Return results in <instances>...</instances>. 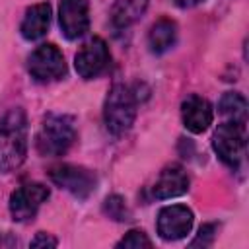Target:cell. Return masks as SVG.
<instances>
[{"mask_svg": "<svg viewBox=\"0 0 249 249\" xmlns=\"http://www.w3.org/2000/svg\"><path fill=\"white\" fill-rule=\"evenodd\" d=\"M109 58L111 56H109L107 43L101 37H91L76 53L74 66L84 80H91V78H97L109 66Z\"/></svg>", "mask_w": 249, "mask_h": 249, "instance_id": "obj_7", "label": "cell"}, {"mask_svg": "<svg viewBox=\"0 0 249 249\" xmlns=\"http://www.w3.org/2000/svg\"><path fill=\"white\" fill-rule=\"evenodd\" d=\"M218 111L233 123H245L247 117V101L241 93L237 91H228L222 95L220 103H218Z\"/></svg>", "mask_w": 249, "mask_h": 249, "instance_id": "obj_16", "label": "cell"}, {"mask_svg": "<svg viewBox=\"0 0 249 249\" xmlns=\"http://www.w3.org/2000/svg\"><path fill=\"white\" fill-rule=\"evenodd\" d=\"M175 6H179V8H193V6H196V4H200L202 0H171Z\"/></svg>", "mask_w": 249, "mask_h": 249, "instance_id": "obj_21", "label": "cell"}, {"mask_svg": "<svg viewBox=\"0 0 249 249\" xmlns=\"http://www.w3.org/2000/svg\"><path fill=\"white\" fill-rule=\"evenodd\" d=\"M49 177L56 187L68 191L72 196H76L80 200L88 198L95 191V185H97L93 171H89L82 165H72V163H62V165L53 167Z\"/></svg>", "mask_w": 249, "mask_h": 249, "instance_id": "obj_5", "label": "cell"}, {"mask_svg": "<svg viewBox=\"0 0 249 249\" xmlns=\"http://www.w3.org/2000/svg\"><path fill=\"white\" fill-rule=\"evenodd\" d=\"M117 247H126V249H142V247H152V241L148 239V235L142 230H132L128 231L119 243Z\"/></svg>", "mask_w": 249, "mask_h": 249, "instance_id": "obj_18", "label": "cell"}, {"mask_svg": "<svg viewBox=\"0 0 249 249\" xmlns=\"http://www.w3.org/2000/svg\"><path fill=\"white\" fill-rule=\"evenodd\" d=\"M58 23L62 35L70 41L80 39L89 29V6L88 0H60Z\"/></svg>", "mask_w": 249, "mask_h": 249, "instance_id": "obj_10", "label": "cell"}, {"mask_svg": "<svg viewBox=\"0 0 249 249\" xmlns=\"http://www.w3.org/2000/svg\"><path fill=\"white\" fill-rule=\"evenodd\" d=\"M212 105L208 99L200 95H189L181 105V119L189 132L200 134L204 132L212 123Z\"/></svg>", "mask_w": 249, "mask_h": 249, "instance_id": "obj_11", "label": "cell"}, {"mask_svg": "<svg viewBox=\"0 0 249 249\" xmlns=\"http://www.w3.org/2000/svg\"><path fill=\"white\" fill-rule=\"evenodd\" d=\"M148 8V0H115L111 8V21L115 27L123 29L138 21Z\"/></svg>", "mask_w": 249, "mask_h": 249, "instance_id": "obj_15", "label": "cell"}, {"mask_svg": "<svg viewBox=\"0 0 249 249\" xmlns=\"http://www.w3.org/2000/svg\"><path fill=\"white\" fill-rule=\"evenodd\" d=\"M49 198V189L41 183H25L10 196V214L16 222L31 220L39 206Z\"/></svg>", "mask_w": 249, "mask_h": 249, "instance_id": "obj_8", "label": "cell"}, {"mask_svg": "<svg viewBox=\"0 0 249 249\" xmlns=\"http://www.w3.org/2000/svg\"><path fill=\"white\" fill-rule=\"evenodd\" d=\"M74 119L68 115H47L35 136V146L41 156H62L74 144Z\"/></svg>", "mask_w": 249, "mask_h": 249, "instance_id": "obj_2", "label": "cell"}, {"mask_svg": "<svg viewBox=\"0 0 249 249\" xmlns=\"http://www.w3.org/2000/svg\"><path fill=\"white\" fill-rule=\"evenodd\" d=\"M189 191V175L181 165H167L154 183L152 195L160 200L181 196Z\"/></svg>", "mask_w": 249, "mask_h": 249, "instance_id": "obj_12", "label": "cell"}, {"mask_svg": "<svg viewBox=\"0 0 249 249\" xmlns=\"http://www.w3.org/2000/svg\"><path fill=\"white\" fill-rule=\"evenodd\" d=\"M56 237H53V235H49V233H45V231H39L33 239H31V247H56Z\"/></svg>", "mask_w": 249, "mask_h": 249, "instance_id": "obj_20", "label": "cell"}, {"mask_svg": "<svg viewBox=\"0 0 249 249\" xmlns=\"http://www.w3.org/2000/svg\"><path fill=\"white\" fill-rule=\"evenodd\" d=\"M49 23H51V6L47 2H41V4L31 6L25 12L23 21L19 25V31H21L23 39L37 41L47 33Z\"/></svg>", "mask_w": 249, "mask_h": 249, "instance_id": "obj_13", "label": "cell"}, {"mask_svg": "<svg viewBox=\"0 0 249 249\" xmlns=\"http://www.w3.org/2000/svg\"><path fill=\"white\" fill-rule=\"evenodd\" d=\"M214 235H216V226H214V224H204V226H200L196 237H195L189 245H191V247H198V245L206 247V245H210V243L214 241Z\"/></svg>", "mask_w": 249, "mask_h": 249, "instance_id": "obj_19", "label": "cell"}, {"mask_svg": "<svg viewBox=\"0 0 249 249\" xmlns=\"http://www.w3.org/2000/svg\"><path fill=\"white\" fill-rule=\"evenodd\" d=\"M103 119L105 126L113 136H123L136 119V95L134 91L124 84H115L107 97L103 107Z\"/></svg>", "mask_w": 249, "mask_h": 249, "instance_id": "obj_3", "label": "cell"}, {"mask_svg": "<svg viewBox=\"0 0 249 249\" xmlns=\"http://www.w3.org/2000/svg\"><path fill=\"white\" fill-rule=\"evenodd\" d=\"M177 41V25L175 21L161 18L158 19L148 33V47L154 54H163L165 51H169Z\"/></svg>", "mask_w": 249, "mask_h": 249, "instance_id": "obj_14", "label": "cell"}, {"mask_svg": "<svg viewBox=\"0 0 249 249\" xmlns=\"http://www.w3.org/2000/svg\"><path fill=\"white\" fill-rule=\"evenodd\" d=\"M193 228V210L183 204H171L158 214V233L165 241H177L185 237Z\"/></svg>", "mask_w": 249, "mask_h": 249, "instance_id": "obj_9", "label": "cell"}, {"mask_svg": "<svg viewBox=\"0 0 249 249\" xmlns=\"http://www.w3.org/2000/svg\"><path fill=\"white\" fill-rule=\"evenodd\" d=\"M212 148L228 167L237 169L245 156V123H222L212 136Z\"/></svg>", "mask_w": 249, "mask_h": 249, "instance_id": "obj_4", "label": "cell"}, {"mask_svg": "<svg viewBox=\"0 0 249 249\" xmlns=\"http://www.w3.org/2000/svg\"><path fill=\"white\" fill-rule=\"evenodd\" d=\"M16 241L14 239H8V235L4 233V235H0V247H8V245H14Z\"/></svg>", "mask_w": 249, "mask_h": 249, "instance_id": "obj_22", "label": "cell"}, {"mask_svg": "<svg viewBox=\"0 0 249 249\" xmlns=\"http://www.w3.org/2000/svg\"><path fill=\"white\" fill-rule=\"evenodd\" d=\"M27 70L39 82H53L66 74V62L54 45H41L29 54Z\"/></svg>", "mask_w": 249, "mask_h": 249, "instance_id": "obj_6", "label": "cell"}, {"mask_svg": "<svg viewBox=\"0 0 249 249\" xmlns=\"http://www.w3.org/2000/svg\"><path fill=\"white\" fill-rule=\"evenodd\" d=\"M103 212L111 220H115V222H126V220H130V210H128V206H126V202H124V198L121 195L107 196L105 202H103Z\"/></svg>", "mask_w": 249, "mask_h": 249, "instance_id": "obj_17", "label": "cell"}, {"mask_svg": "<svg viewBox=\"0 0 249 249\" xmlns=\"http://www.w3.org/2000/svg\"><path fill=\"white\" fill-rule=\"evenodd\" d=\"M27 154L25 115L19 109L0 117V171L8 173L21 165Z\"/></svg>", "mask_w": 249, "mask_h": 249, "instance_id": "obj_1", "label": "cell"}]
</instances>
